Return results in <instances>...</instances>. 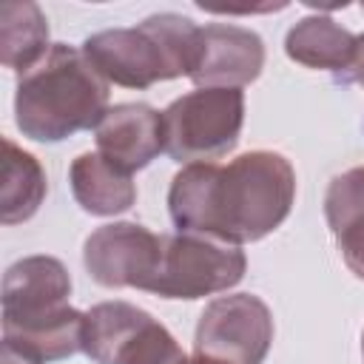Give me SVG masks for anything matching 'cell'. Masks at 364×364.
Wrapping results in <instances>:
<instances>
[{
	"mask_svg": "<svg viewBox=\"0 0 364 364\" xmlns=\"http://www.w3.org/2000/svg\"><path fill=\"white\" fill-rule=\"evenodd\" d=\"M296 202V171L276 151H247L219 162L182 165L168 188V213L176 230L233 245L273 233Z\"/></svg>",
	"mask_w": 364,
	"mask_h": 364,
	"instance_id": "6da1fadb",
	"label": "cell"
},
{
	"mask_svg": "<svg viewBox=\"0 0 364 364\" xmlns=\"http://www.w3.org/2000/svg\"><path fill=\"white\" fill-rule=\"evenodd\" d=\"M108 85L82 48L54 43L48 54L17 80V128L34 142H63L77 131L97 128L111 108Z\"/></svg>",
	"mask_w": 364,
	"mask_h": 364,
	"instance_id": "7a4b0ae2",
	"label": "cell"
},
{
	"mask_svg": "<svg viewBox=\"0 0 364 364\" xmlns=\"http://www.w3.org/2000/svg\"><path fill=\"white\" fill-rule=\"evenodd\" d=\"M71 276L54 256H26L3 276V341L40 364L82 350L85 313L68 304Z\"/></svg>",
	"mask_w": 364,
	"mask_h": 364,
	"instance_id": "3957f363",
	"label": "cell"
},
{
	"mask_svg": "<svg viewBox=\"0 0 364 364\" xmlns=\"http://www.w3.org/2000/svg\"><path fill=\"white\" fill-rule=\"evenodd\" d=\"M82 54L114 85L151 88L191 77L202 57V28L182 14L162 11L134 28H108L85 37Z\"/></svg>",
	"mask_w": 364,
	"mask_h": 364,
	"instance_id": "277c9868",
	"label": "cell"
},
{
	"mask_svg": "<svg viewBox=\"0 0 364 364\" xmlns=\"http://www.w3.org/2000/svg\"><path fill=\"white\" fill-rule=\"evenodd\" d=\"M242 125V88H196L162 111L165 154L179 165L216 162L236 148Z\"/></svg>",
	"mask_w": 364,
	"mask_h": 364,
	"instance_id": "5b68a950",
	"label": "cell"
},
{
	"mask_svg": "<svg viewBox=\"0 0 364 364\" xmlns=\"http://www.w3.org/2000/svg\"><path fill=\"white\" fill-rule=\"evenodd\" d=\"M245 270H247V259L242 245L176 230L162 236L159 267L154 273L148 293L162 299L193 301L236 287Z\"/></svg>",
	"mask_w": 364,
	"mask_h": 364,
	"instance_id": "8992f818",
	"label": "cell"
},
{
	"mask_svg": "<svg viewBox=\"0 0 364 364\" xmlns=\"http://www.w3.org/2000/svg\"><path fill=\"white\" fill-rule=\"evenodd\" d=\"M273 344V313L253 293L213 299L193 336L196 355L222 364H262Z\"/></svg>",
	"mask_w": 364,
	"mask_h": 364,
	"instance_id": "52a82bcc",
	"label": "cell"
},
{
	"mask_svg": "<svg viewBox=\"0 0 364 364\" xmlns=\"http://www.w3.org/2000/svg\"><path fill=\"white\" fill-rule=\"evenodd\" d=\"M162 236L139 222H111L97 228L82 247L88 276L102 287L148 290L159 267Z\"/></svg>",
	"mask_w": 364,
	"mask_h": 364,
	"instance_id": "ba28073f",
	"label": "cell"
},
{
	"mask_svg": "<svg viewBox=\"0 0 364 364\" xmlns=\"http://www.w3.org/2000/svg\"><path fill=\"white\" fill-rule=\"evenodd\" d=\"M97 154L125 173L148 168L165 151L162 111L145 102H119L105 111L94 128Z\"/></svg>",
	"mask_w": 364,
	"mask_h": 364,
	"instance_id": "9c48e42d",
	"label": "cell"
},
{
	"mask_svg": "<svg viewBox=\"0 0 364 364\" xmlns=\"http://www.w3.org/2000/svg\"><path fill=\"white\" fill-rule=\"evenodd\" d=\"M264 68V43L256 31L210 23L202 28V57L191 74L196 88H245Z\"/></svg>",
	"mask_w": 364,
	"mask_h": 364,
	"instance_id": "30bf717a",
	"label": "cell"
},
{
	"mask_svg": "<svg viewBox=\"0 0 364 364\" xmlns=\"http://www.w3.org/2000/svg\"><path fill=\"white\" fill-rule=\"evenodd\" d=\"M68 185L77 205L91 216H117L134 208L136 185L131 173L111 165L102 154H80L68 168Z\"/></svg>",
	"mask_w": 364,
	"mask_h": 364,
	"instance_id": "8fae6325",
	"label": "cell"
},
{
	"mask_svg": "<svg viewBox=\"0 0 364 364\" xmlns=\"http://www.w3.org/2000/svg\"><path fill=\"white\" fill-rule=\"evenodd\" d=\"M324 216L344 264L364 282V165L333 176L324 193Z\"/></svg>",
	"mask_w": 364,
	"mask_h": 364,
	"instance_id": "7c38bea8",
	"label": "cell"
},
{
	"mask_svg": "<svg viewBox=\"0 0 364 364\" xmlns=\"http://www.w3.org/2000/svg\"><path fill=\"white\" fill-rule=\"evenodd\" d=\"M284 51L299 65L333 71L338 80H344L355 57V34L338 26L333 17L310 14L287 31Z\"/></svg>",
	"mask_w": 364,
	"mask_h": 364,
	"instance_id": "4fadbf2b",
	"label": "cell"
},
{
	"mask_svg": "<svg viewBox=\"0 0 364 364\" xmlns=\"http://www.w3.org/2000/svg\"><path fill=\"white\" fill-rule=\"evenodd\" d=\"M48 20L31 0H9L0 6V63L26 74L48 54Z\"/></svg>",
	"mask_w": 364,
	"mask_h": 364,
	"instance_id": "5bb4252c",
	"label": "cell"
},
{
	"mask_svg": "<svg viewBox=\"0 0 364 364\" xmlns=\"http://www.w3.org/2000/svg\"><path fill=\"white\" fill-rule=\"evenodd\" d=\"M154 316L128 301H100L85 313L82 353L94 364H117L122 347L151 321Z\"/></svg>",
	"mask_w": 364,
	"mask_h": 364,
	"instance_id": "9a60e30c",
	"label": "cell"
},
{
	"mask_svg": "<svg viewBox=\"0 0 364 364\" xmlns=\"http://www.w3.org/2000/svg\"><path fill=\"white\" fill-rule=\"evenodd\" d=\"M3 199H0V219L3 225H20L31 219L46 193H48V179L37 156L14 145L9 136L3 139Z\"/></svg>",
	"mask_w": 364,
	"mask_h": 364,
	"instance_id": "2e32d148",
	"label": "cell"
},
{
	"mask_svg": "<svg viewBox=\"0 0 364 364\" xmlns=\"http://www.w3.org/2000/svg\"><path fill=\"white\" fill-rule=\"evenodd\" d=\"M188 355L165 324L151 318L117 355V364H185Z\"/></svg>",
	"mask_w": 364,
	"mask_h": 364,
	"instance_id": "e0dca14e",
	"label": "cell"
},
{
	"mask_svg": "<svg viewBox=\"0 0 364 364\" xmlns=\"http://www.w3.org/2000/svg\"><path fill=\"white\" fill-rule=\"evenodd\" d=\"M344 80L347 82H358L364 88V31L355 34V57H353V65L344 74Z\"/></svg>",
	"mask_w": 364,
	"mask_h": 364,
	"instance_id": "ac0fdd59",
	"label": "cell"
},
{
	"mask_svg": "<svg viewBox=\"0 0 364 364\" xmlns=\"http://www.w3.org/2000/svg\"><path fill=\"white\" fill-rule=\"evenodd\" d=\"M3 364H40V361H37V358H31L28 353L17 350L14 344L3 341Z\"/></svg>",
	"mask_w": 364,
	"mask_h": 364,
	"instance_id": "d6986e66",
	"label": "cell"
},
{
	"mask_svg": "<svg viewBox=\"0 0 364 364\" xmlns=\"http://www.w3.org/2000/svg\"><path fill=\"white\" fill-rule=\"evenodd\" d=\"M185 364H222V361H213V358H205V355H193V358H188Z\"/></svg>",
	"mask_w": 364,
	"mask_h": 364,
	"instance_id": "ffe728a7",
	"label": "cell"
},
{
	"mask_svg": "<svg viewBox=\"0 0 364 364\" xmlns=\"http://www.w3.org/2000/svg\"><path fill=\"white\" fill-rule=\"evenodd\" d=\"M361 355H364V333H361Z\"/></svg>",
	"mask_w": 364,
	"mask_h": 364,
	"instance_id": "44dd1931",
	"label": "cell"
}]
</instances>
